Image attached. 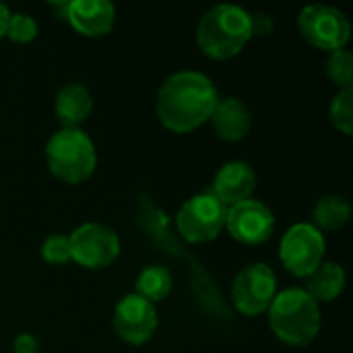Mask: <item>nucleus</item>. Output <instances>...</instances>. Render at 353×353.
I'll return each instance as SVG.
<instances>
[{
	"mask_svg": "<svg viewBox=\"0 0 353 353\" xmlns=\"http://www.w3.org/2000/svg\"><path fill=\"white\" fill-rule=\"evenodd\" d=\"M217 101V87L207 74L182 70L168 77L159 87L155 112L168 130L188 134L209 122Z\"/></svg>",
	"mask_w": 353,
	"mask_h": 353,
	"instance_id": "1",
	"label": "nucleus"
},
{
	"mask_svg": "<svg viewBox=\"0 0 353 353\" xmlns=\"http://www.w3.org/2000/svg\"><path fill=\"white\" fill-rule=\"evenodd\" d=\"M250 39V12L236 4H217L209 8L196 27V43L201 52L213 60L238 56Z\"/></svg>",
	"mask_w": 353,
	"mask_h": 353,
	"instance_id": "2",
	"label": "nucleus"
},
{
	"mask_svg": "<svg viewBox=\"0 0 353 353\" xmlns=\"http://www.w3.org/2000/svg\"><path fill=\"white\" fill-rule=\"evenodd\" d=\"M267 312L275 337L292 347L310 345L319 337L321 308L300 288H290L277 294Z\"/></svg>",
	"mask_w": 353,
	"mask_h": 353,
	"instance_id": "3",
	"label": "nucleus"
},
{
	"mask_svg": "<svg viewBox=\"0 0 353 353\" xmlns=\"http://www.w3.org/2000/svg\"><path fill=\"white\" fill-rule=\"evenodd\" d=\"M139 219H141V225L145 230V234L157 242L159 246H163V250L168 254H174V256H182L186 261H192L196 263L182 246L180 242L170 234V219L168 215L149 199V196H141L139 199ZM192 275H194V294L199 296L201 304L213 314V316H221V319H228L230 316V310L225 306V302L221 300L219 292H217V285L213 283V279L207 275V271H203L201 267H194L192 265Z\"/></svg>",
	"mask_w": 353,
	"mask_h": 353,
	"instance_id": "4",
	"label": "nucleus"
},
{
	"mask_svg": "<svg viewBox=\"0 0 353 353\" xmlns=\"http://www.w3.org/2000/svg\"><path fill=\"white\" fill-rule=\"evenodd\" d=\"M50 174L64 184L85 182L97 165L93 141L81 128H60L46 145Z\"/></svg>",
	"mask_w": 353,
	"mask_h": 353,
	"instance_id": "5",
	"label": "nucleus"
},
{
	"mask_svg": "<svg viewBox=\"0 0 353 353\" xmlns=\"http://www.w3.org/2000/svg\"><path fill=\"white\" fill-rule=\"evenodd\" d=\"M225 217L228 207H223L211 192H201L180 207L176 230L188 244H207L225 230Z\"/></svg>",
	"mask_w": 353,
	"mask_h": 353,
	"instance_id": "6",
	"label": "nucleus"
},
{
	"mask_svg": "<svg viewBox=\"0 0 353 353\" xmlns=\"http://www.w3.org/2000/svg\"><path fill=\"white\" fill-rule=\"evenodd\" d=\"M300 35L314 48L325 52L343 50L352 37V25L347 17L329 4H310L298 14Z\"/></svg>",
	"mask_w": 353,
	"mask_h": 353,
	"instance_id": "7",
	"label": "nucleus"
},
{
	"mask_svg": "<svg viewBox=\"0 0 353 353\" xmlns=\"http://www.w3.org/2000/svg\"><path fill=\"white\" fill-rule=\"evenodd\" d=\"M277 296V277L265 263L246 265L232 283V304L244 316L265 314Z\"/></svg>",
	"mask_w": 353,
	"mask_h": 353,
	"instance_id": "8",
	"label": "nucleus"
},
{
	"mask_svg": "<svg viewBox=\"0 0 353 353\" xmlns=\"http://www.w3.org/2000/svg\"><path fill=\"white\" fill-rule=\"evenodd\" d=\"M70 261L83 269H105L120 256L118 234L103 223H83L70 236Z\"/></svg>",
	"mask_w": 353,
	"mask_h": 353,
	"instance_id": "9",
	"label": "nucleus"
},
{
	"mask_svg": "<svg viewBox=\"0 0 353 353\" xmlns=\"http://www.w3.org/2000/svg\"><path fill=\"white\" fill-rule=\"evenodd\" d=\"M279 259L294 277H308L325 259V236L312 223H296L281 238Z\"/></svg>",
	"mask_w": 353,
	"mask_h": 353,
	"instance_id": "10",
	"label": "nucleus"
},
{
	"mask_svg": "<svg viewBox=\"0 0 353 353\" xmlns=\"http://www.w3.org/2000/svg\"><path fill=\"white\" fill-rule=\"evenodd\" d=\"M112 325L122 341L130 345H143L157 331L159 325L157 308L149 300L137 294H128L116 304Z\"/></svg>",
	"mask_w": 353,
	"mask_h": 353,
	"instance_id": "11",
	"label": "nucleus"
},
{
	"mask_svg": "<svg viewBox=\"0 0 353 353\" xmlns=\"http://www.w3.org/2000/svg\"><path fill=\"white\" fill-rule=\"evenodd\" d=\"M225 230L236 242L244 246H259L271 238L275 230V217L265 203L248 199L228 209Z\"/></svg>",
	"mask_w": 353,
	"mask_h": 353,
	"instance_id": "12",
	"label": "nucleus"
},
{
	"mask_svg": "<svg viewBox=\"0 0 353 353\" xmlns=\"http://www.w3.org/2000/svg\"><path fill=\"white\" fill-rule=\"evenodd\" d=\"M62 19L83 37H103L114 27L116 8L108 0H72Z\"/></svg>",
	"mask_w": 353,
	"mask_h": 353,
	"instance_id": "13",
	"label": "nucleus"
},
{
	"mask_svg": "<svg viewBox=\"0 0 353 353\" xmlns=\"http://www.w3.org/2000/svg\"><path fill=\"white\" fill-rule=\"evenodd\" d=\"M256 188V172L246 161H228L221 165L213 178L211 194L223 205L234 207L242 201H248Z\"/></svg>",
	"mask_w": 353,
	"mask_h": 353,
	"instance_id": "14",
	"label": "nucleus"
},
{
	"mask_svg": "<svg viewBox=\"0 0 353 353\" xmlns=\"http://www.w3.org/2000/svg\"><path fill=\"white\" fill-rule=\"evenodd\" d=\"M209 122L219 139L228 143H236V141H242L250 132L252 114L242 99L223 97L217 101Z\"/></svg>",
	"mask_w": 353,
	"mask_h": 353,
	"instance_id": "15",
	"label": "nucleus"
},
{
	"mask_svg": "<svg viewBox=\"0 0 353 353\" xmlns=\"http://www.w3.org/2000/svg\"><path fill=\"white\" fill-rule=\"evenodd\" d=\"M93 110L91 91L83 83H66L58 89L54 112L62 128H79Z\"/></svg>",
	"mask_w": 353,
	"mask_h": 353,
	"instance_id": "16",
	"label": "nucleus"
},
{
	"mask_svg": "<svg viewBox=\"0 0 353 353\" xmlns=\"http://www.w3.org/2000/svg\"><path fill=\"white\" fill-rule=\"evenodd\" d=\"M345 290V271L337 263H321L306 277V294L316 304H329L337 300Z\"/></svg>",
	"mask_w": 353,
	"mask_h": 353,
	"instance_id": "17",
	"label": "nucleus"
},
{
	"mask_svg": "<svg viewBox=\"0 0 353 353\" xmlns=\"http://www.w3.org/2000/svg\"><path fill=\"white\" fill-rule=\"evenodd\" d=\"M352 217V207L343 196L327 194L316 201L312 209V225L321 232H335L341 230Z\"/></svg>",
	"mask_w": 353,
	"mask_h": 353,
	"instance_id": "18",
	"label": "nucleus"
},
{
	"mask_svg": "<svg viewBox=\"0 0 353 353\" xmlns=\"http://www.w3.org/2000/svg\"><path fill=\"white\" fill-rule=\"evenodd\" d=\"M172 288H174L172 273L163 265H149L137 277V296L149 300L151 304L165 300Z\"/></svg>",
	"mask_w": 353,
	"mask_h": 353,
	"instance_id": "19",
	"label": "nucleus"
},
{
	"mask_svg": "<svg viewBox=\"0 0 353 353\" xmlns=\"http://www.w3.org/2000/svg\"><path fill=\"white\" fill-rule=\"evenodd\" d=\"M327 77L341 91H353V54L350 50H337L329 54Z\"/></svg>",
	"mask_w": 353,
	"mask_h": 353,
	"instance_id": "20",
	"label": "nucleus"
},
{
	"mask_svg": "<svg viewBox=\"0 0 353 353\" xmlns=\"http://www.w3.org/2000/svg\"><path fill=\"white\" fill-rule=\"evenodd\" d=\"M329 116L333 126L343 132L345 137H352L353 132V91H339L329 108Z\"/></svg>",
	"mask_w": 353,
	"mask_h": 353,
	"instance_id": "21",
	"label": "nucleus"
},
{
	"mask_svg": "<svg viewBox=\"0 0 353 353\" xmlns=\"http://www.w3.org/2000/svg\"><path fill=\"white\" fill-rule=\"evenodd\" d=\"M6 37L14 43H31L37 37V23L31 14L14 12L8 19Z\"/></svg>",
	"mask_w": 353,
	"mask_h": 353,
	"instance_id": "22",
	"label": "nucleus"
},
{
	"mask_svg": "<svg viewBox=\"0 0 353 353\" xmlns=\"http://www.w3.org/2000/svg\"><path fill=\"white\" fill-rule=\"evenodd\" d=\"M41 256L50 265H66L70 261V242H68V236L54 234V236L46 238V242L41 244Z\"/></svg>",
	"mask_w": 353,
	"mask_h": 353,
	"instance_id": "23",
	"label": "nucleus"
},
{
	"mask_svg": "<svg viewBox=\"0 0 353 353\" xmlns=\"http://www.w3.org/2000/svg\"><path fill=\"white\" fill-rule=\"evenodd\" d=\"M275 23L269 14L265 12H254L250 14V31H252V37H265L273 31Z\"/></svg>",
	"mask_w": 353,
	"mask_h": 353,
	"instance_id": "24",
	"label": "nucleus"
},
{
	"mask_svg": "<svg viewBox=\"0 0 353 353\" xmlns=\"http://www.w3.org/2000/svg\"><path fill=\"white\" fill-rule=\"evenodd\" d=\"M37 350H39V341L31 333L19 335L12 343V352L14 353H37Z\"/></svg>",
	"mask_w": 353,
	"mask_h": 353,
	"instance_id": "25",
	"label": "nucleus"
},
{
	"mask_svg": "<svg viewBox=\"0 0 353 353\" xmlns=\"http://www.w3.org/2000/svg\"><path fill=\"white\" fill-rule=\"evenodd\" d=\"M10 10L0 2V37H4L6 35V27H8V19H10Z\"/></svg>",
	"mask_w": 353,
	"mask_h": 353,
	"instance_id": "26",
	"label": "nucleus"
}]
</instances>
